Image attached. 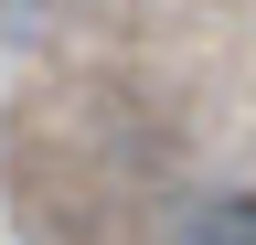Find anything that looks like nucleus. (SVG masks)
I'll use <instances>...</instances> for the list:
<instances>
[{"label":"nucleus","instance_id":"1","mask_svg":"<svg viewBox=\"0 0 256 245\" xmlns=\"http://www.w3.org/2000/svg\"><path fill=\"white\" fill-rule=\"evenodd\" d=\"M171 235H192V245H256V192H192V203H171Z\"/></svg>","mask_w":256,"mask_h":245}]
</instances>
